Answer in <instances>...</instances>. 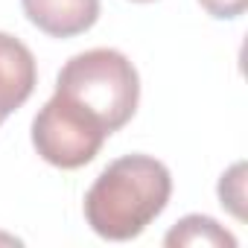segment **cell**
Segmentation results:
<instances>
[{
  "mask_svg": "<svg viewBox=\"0 0 248 248\" xmlns=\"http://www.w3.org/2000/svg\"><path fill=\"white\" fill-rule=\"evenodd\" d=\"M172 193L170 170L152 155H123L111 161L85 193L91 231L111 242H126L155 222Z\"/></svg>",
  "mask_w": 248,
  "mask_h": 248,
  "instance_id": "6da1fadb",
  "label": "cell"
},
{
  "mask_svg": "<svg viewBox=\"0 0 248 248\" xmlns=\"http://www.w3.org/2000/svg\"><path fill=\"white\" fill-rule=\"evenodd\" d=\"M56 93H64L85 111H91L108 135L120 132L135 117L140 102V76L135 64L111 47H96L73 56L59 79Z\"/></svg>",
  "mask_w": 248,
  "mask_h": 248,
  "instance_id": "7a4b0ae2",
  "label": "cell"
},
{
  "mask_svg": "<svg viewBox=\"0 0 248 248\" xmlns=\"http://www.w3.org/2000/svg\"><path fill=\"white\" fill-rule=\"evenodd\" d=\"M105 138L108 129L64 93H53L32 120L35 152L59 170H79L91 164Z\"/></svg>",
  "mask_w": 248,
  "mask_h": 248,
  "instance_id": "3957f363",
  "label": "cell"
},
{
  "mask_svg": "<svg viewBox=\"0 0 248 248\" xmlns=\"http://www.w3.org/2000/svg\"><path fill=\"white\" fill-rule=\"evenodd\" d=\"M35 82L38 67L32 50L21 38L0 32V114L9 117L12 111H18L32 96Z\"/></svg>",
  "mask_w": 248,
  "mask_h": 248,
  "instance_id": "277c9868",
  "label": "cell"
},
{
  "mask_svg": "<svg viewBox=\"0 0 248 248\" xmlns=\"http://www.w3.org/2000/svg\"><path fill=\"white\" fill-rule=\"evenodd\" d=\"M32 27L53 38H73L88 32L99 18V0H21Z\"/></svg>",
  "mask_w": 248,
  "mask_h": 248,
  "instance_id": "5b68a950",
  "label": "cell"
},
{
  "mask_svg": "<svg viewBox=\"0 0 248 248\" xmlns=\"http://www.w3.org/2000/svg\"><path fill=\"white\" fill-rule=\"evenodd\" d=\"M164 245H170V248H178V245H193V248H199V245H204V248H236V239L216 219L193 213V216H184L164 236Z\"/></svg>",
  "mask_w": 248,
  "mask_h": 248,
  "instance_id": "8992f818",
  "label": "cell"
},
{
  "mask_svg": "<svg viewBox=\"0 0 248 248\" xmlns=\"http://www.w3.org/2000/svg\"><path fill=\"white\" fill-rule=\"evenodd\" d=\"M245 164H233L222 181H219V199H222V207H228L233 216H245L242 213V202H245Z\"/></svg>",
  "mask_w": 248,
  "mask_h": 248,
  "instance_id": "52a82bcc",
  "label": "cell"
},
{
  "mask_svg": "<svg viewBox=\"0 0 248 248\" xmlns=\"http://www.w3.org/2000/svg\"><path fill=\"white\" fill-rule=\"evenodd\" d=\"M202 9L219 21H231V18H239L248 6V0H199Z\"/></svg>",
  "mask_w": 248,
  "mask_h": 248,
  "instance_id": "ba28073f",
  "label": "cell"
},
{
  "mask_svg": "<svg viewBox=\"0 0 248 248\" xmlns=\"http://www.w3.org/2000/svg\"><path fill=\"white\" fill-rule=\"evenodd\" d=\"M135 3H152V0H135Z\"/></svg>",
  "mask_w": 248,
  "mask_h": 248,
  "instance_id": "9c48e42d",
  "label": "cell"
},
{
  "mask_svg": "<svg viewBox=\"0 0 248 248\" xmlns=\"http://www.w3.org/2000/svg\"><path fill=\"white\" fill-rule=\"evenodd\" d=\"M3 120H6V117H3V114H0V126H3Z\"/></svg>",
  "mask_w": 248,
  "mask_h": 248,
  "instance_id": "30bf717a",
  "label": "cell"
}]
</instances>
